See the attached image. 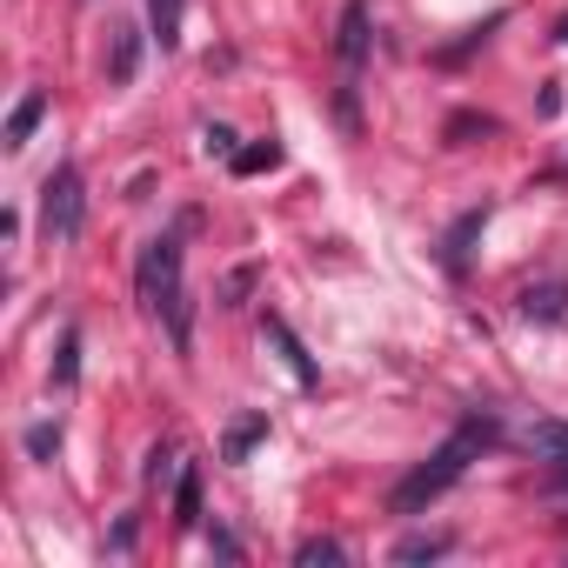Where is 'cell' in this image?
<instances>
[{
	"label": "cell",
	"mask_w": 568,
	"mask_h": 568,
	"mask_svg": "<svg viewBox=\"0 0 568 568\" xmlns=\"http://www.w3.org/2000/svg\"><path fill=\"white\" fill-rule=\"evenodd\" d=\"M495 442H501V422L475 408V415H468V422H462V428H455V435H448L428 462H422V468H408V475L395 481L388 508H395V515H422V508H428V501H442V495L468 475V462H475L481 448H495Z\"/></svg>",
	"instance_id": "1"
},
{
	"label": "cell",
	"mask_w": 568,
	"mask_h": 568,
	"mask_svg": "<svg viewBox=\"0 0 568 568\" xmlns=\"http://www.w3.org/2000/svg\"><path fill=\"white\" fill-rule=\"evenodd\" d=\"M181 234H161V241H148L141 247V261H134V295H141V308L168 328V342L187 355L194 348V308H187V281H181Z\"/></svg>",
	"instance_id": "2"
},
{
	"label": "cell",
	"mask_w": 568,
	"mask_h": 568,
	"mask_svg": "<svg viewBox=\"0 0 568 568\" xmlns=\"http://www.w3.org/2000/svg\"><path fill=\"white\" fill-rule=\"evenodd\" d=\"M81 221H88V181H81L74 161H61V168L41 181V234H48V247L81 241Z\"/></svg>",
	"instance_id": "3"
},
{
	"label": "cell",
	"mask_w": 568,
	"mask_h": 568,
	"mask_svg": "<svg viewBox=\"0 0 568 568\" xmlns=\"http://www.w3.org/2000/svg\"><path fill=\"white\" fill-rule=\"evenodd\" d=\"M335 54H342V68H348V74L368 61V0H348V8H342V34H335Z\"/></svg>",
	"instance_id": "4"
},
{
	"label": "cell",
	"mask_w": 568,
	"mask_h": 568,
	"mask_svg": "<svg viewBox=\"0 0 568 568\" xmlns=\"http://www.w3.org/2000/svg\"><path fill=\"white\" fill-rule=\"evenodd\" d=\"M267 342L281 348V362H288V375H295L302 388H315V355H308V348L295 342V328H288V322H281V315H267Z\"/></svg>",
	"instance_id": "5"
},
{
	"label": "cell",
	"mask_w": 568,
	"mask_h": 568,
	"mask_svg": "<svg viewBox=\"0 0 568 568\" xmlns=\"http://www.w3.org/2000/svg\"><path fill=\"white\" fill-rule=\"evenodd\" d=\"M134 68H141V28H114V41H108V81L114 88H128L134 81Z\"/></svg>",
	"instance_id": "6"
},
{
	"label": "cell",
	"mask_w": 568,
	"mask_h": 568,
	"mask_svg": "<svg viewBox=\"0 0 568 568\" xmlns=\"http://www.w3.org/2000/svg\"><path fill=\"white\" fill-rule=\"evenodd\" d=\"M261 442H267V415H234L221 435V462H247Z\"/></svg>",
	"instance_id": "7"
},
{
	"label": "cell",
	"mask_w": 568,
	"mask_h": 568,
	"mask_svg": "<svg viewBox=\"0 0 568 568\" xmlns=\"http://www.w3.org/2000/svg\"><path fill=\"white\" fill-rule=\"evenodd\" d=\"M227 168H234L241 181H247V174H274V168H281V141H254V148H234V154H227Z\"/></svg>",
	"instance_id": "8"
},
{
	"label": "cell",
	"mask_w": 568,
	"mask_h": 568,
	"mask_svg": "<svg viewBox=\"0 0 568 568\" xmlns=\"http://www.w3.org/2000/svg\"><path fill=\"white\" fill-rule=\"evenodd\" d=\"M41 114H48V94L34 88V94H28V101H21V108L8 114V148H28V134L41 128Z\"/></svg>",
	"instance_id": "9"
},
{
	"label": "cell",
	"mask_w": 568,
	"mask_h": 568,
	"mask_svg": "<svg viewBox=\"0 0 568 568\" xmlns=\"http://www.w3.org/2000/svg\"><path fill=\"white\" fill-rule=\"evenodd\" d=\"M528 448H535L541 462H568V422H535V428H528Z\"/></svg>",
	"instance_id": "10"
},
{
	"label": "cell",
	"mask_w": 568,
	"mask_h": 568,
	"mask_svg": "<svg viewBox=\"0 0 568 568\" xmlns=\"http://www.w3.org/2000/svg\"><path fill=\"white\" fill-rule=\"evenodd\" d=\"M148 14H154V41H161V48H181V14H187V0H148Z\"/></svg>",
	"instance_id": "11"
},
{
	"label": "cell",
	"mask_w": 568,
	"mask_h": 568,
	"mask_svg": "<svg viewBox=\"0 0 568 568\" xmlns=\"http://www.w3.org/2000/svg\"><path fill=\"white\" fill-rule=\"evenodd\" d=\"M481 221H488V207H475V214H462V221H455V234H448V267H455V274L468 267V241L481 234Z\"/></svg>",
	"instance_id": "12"
},
{
	"label": "cell",
	"mask_w": 568,
	"mask_h": 568,
	"mask_svg": "<svg viewBox=\"0 0 568 568\" xmlns=\"http://www.w3.org/2000/svg\"><path fill=\"white\" fill-rule=\"evenodd\" d=\"M174 521H181V528L201 521V475H194V468H181V481H174Z\"/></svg>",
	"instance_id": "13"
},
{
	"label": "cell",
	"mask_w": 568,
	"mask_h": 568,
	"mask_svg": "<svg viewBox=\"0 0 568 568\" xmlns=\"http://www.w3.org/2000/svg\"><path fill=\"white\" fill-rule=\"evenodd\" d=\"M295 561H302V568H335V561H348V548L328 541V535H308V541L295 548Z\"/></svg>",
	"instance_id": "14"
},
{
	"label": "cell",
	"mask_w": 568,
	"mask_h": 568,
	"mask_svg": "<svg viewBox=\"0 0 568 568\" xmlns=\"http://www.w3.org/2000/svg\"><path fill=\"white\" fill-rule=\"evenodd\" d=\"M435 555H448V535H408V541H395V561H435Z\"/></svg>",
	"instance_id": "15"
},
{
	"label": "cell",
	"mask_w": 568,
	"mask_h": 568,
	"mask_svg": "<svg viewBox=\"0 0 568 568\" xmlns=\"http://www.w3.org/2000/svg\"><path fill=\"white\" fill-rule=\"evenodd\" d=\"M561 302H568V288H528V295H521V308H528V315H541V322H555V315H561Z\"/></svg>",
	"instance_id": "16"
},
{
	"label": "cell",
	"mask_w": 568,
	"mask_h": 568,
	"mask_svg": "<svg viewBox=\"0 0 568 568\" xmlns=\"http://www.w3.org/2000/svg\"><path fill=\"white\" fill-rule=\"evenodd\" d=\"M74 375H81V335H74V328H68V335H61V355H54V382H61V388H68V382H74Z\"/></svg>",
	"instance_id": "17"
},
{
	"label": "cell",
	"mask_w": 568,
	"mask_h": 568,
	"mask_svg": "<svg viewBox=\"0 0 568 568\" xmlns=\"http://www.w3.org/2000/svg\"><path fill=\"white\" fill-rule=\"evenodd\" d=\"M54 448H61V428H54V422H34V428H28V455H34V462H48Z\"/></svg>",
	"instance_id": "18"
},
{
	"label": "cell",
	"mask_w": 568,
	"mask_h": 568,
	"mask_svg": "<svg viewBox=\"0 0 568 568\" xmlns=\"http://www.w3.org/2000/svg\"><path fill=\"white\" fill-rule=\"evenodd\" d=\"M555 475L541 481V501H555V508H568V462H548Z\"/></svg>",
	"instance_id": "19"
},
{
	"label": "cell",
	"mask_w": 568,
	"mask_h": 568,
	"mask_svg": "<svg viewBox=\"0 0 568 568\" xmlns=\"http://www.w3.org/2000/svg\"><path fill=\"white\" fill-rule=\"evenodd\" d=\"M148 481H154V488L174 481V448H154V455H148Z\"/></svg>",
	"instance_id": "20"
},
{
	"label": "cell",
	"mask_w": 568,
	"mask_h": 568,
	"mask_svg": "<svg viewBox=\"0 0 568 568\" xmlns=\"http://www.w3.org/2000/svg\"><path fill=\"white\" fill-rule=\"evenodd\" d=\"M207 154H234V128L214 121V128H207Z\"/></svg>",
	"instance_id": "21"
},
{
	"label": "cell",
	"mask_w": 568,
	"mask_h": 568,
	"mask_svg": "<svg viewBox=\"0 0 568 568\" xmlns=\"http://www.w3.org/2000/svg\"><path fill=\"white\" fill-rule=\"evenodd\" d=\"M555 34H561V48H568V14H561V28H555Z\"/></svg>",
	"instance_id": "22"
}]
</instances>
